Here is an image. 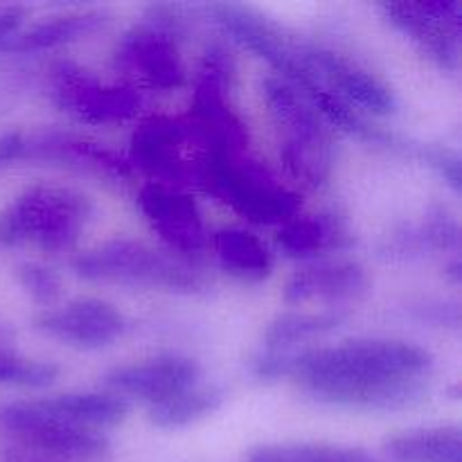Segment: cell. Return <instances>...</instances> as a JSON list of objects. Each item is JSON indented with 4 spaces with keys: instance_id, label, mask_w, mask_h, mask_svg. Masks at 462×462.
<instances>
[{
    "instance_id": "cell-1",
    "label": "cell",
    "mask_w": 462,
    "mask_h": 462,
    "mask_svg": "<svg viewBox=\"0 0 462 462\" xmlns=\"http://www.w3.org/2000/svg\"><path fill=\"white\" fill-rule=\"evenodd\" d=\"M433 356L406 341H347L289 356V374L323 404L355 411H404L429 395Z\"/></svg>"
},
{
    "instance_id": "cell-2",
    "label": "cell",
    "mask_w": 462,
    "mask_h": 462,
    "mask_svg": "<svg viewBox=\"0 0 462 462\" xmlns=\"http://www.w3.org/2000/svg\"><path fill=\"white\" fill-rule=\"evenodd\" d=\"M93 212L90 199L77 189L34 185L0 212V246L70 251L93 219Z\"/></svg>"
},
{
    "instance_id": "cell-3",
    "label": "cell",
    "mask_w": 462,
    "mask_h": 462,
    "mask_svg": "<svg viewBox=\"0 0 462 462\" xmlns=\"http://www.w3.org/2000/svg\"><path fill=\"white\" fill-rule=\"evenodd\" d=\"M262 93L278 131L280 161L298 183L320 188L334 167V144L323 117L280 77L264 79Z\"/></svg>"
},
{
    "instance_id": "cell-4",
    "label": "cell",
    "mask_w": 462,
    "mask_h": 462,
    "mask_svg": "<svg viewBox=\"0 0 462 462\" xmlns=\"http://www.w3.org/2000/svg\"><path fill=\"white\" fill-rule=\"evenodd\" d=\"M199 183L228 203L244 219L260 226H282L300 212V197L280 185L266 167L244 153L212 147L199 174Z\"/></svg>"
},
{
    "instance_id": "cell-5",
    "label": "cell",
    "mask_w": 462,
    "mask_h": 462,
    "mask_svg": "<svg viewBox=\"0 0 462 462\" xmlns=\"http://www.w3.org/2000/svg\"><path fill=\"white\" fill-rule=\"evenodd\" d=\"M72 269L88 282L122 284V287L162 289L194 293L203 289V278L183 257L153 248L135 239H113L88 253H81Z\"/></svg>"
},
{
    "instance_id": "cell-6",
    "label": "cell",
    "mask_w": 462,
    "mask_h": 462,
    "mask_svg": "<svg viewBox=\"0 0 462 462\" xmlns=\"http://www.w3.org/2000/svg\"><path fill=\"white\" fill-rule=\"evenodd\" d=\"M210 143L201 126L189 117L158 116L143 122L131 135V161L147 174L158 176V183H192L201 174Z\"/></svg>"
},
{
    "instance_id": "cell-7",
    "label": "cell",
    "mask_w": 462,
    "mask_h": 462,
    "mask_svg": "<svg viewBox=\"0 0 462 462\" xmlns=\"http://www.w3.org/2000/svg\"><path fill=\"white\" fill-rule=\"evenodd\" d=\"M206 9L224 27L226 34H230L239 45L271 63L280 72V79L293 86L307 102L314 104L328 90L302 66V61L298 59L296 41L289 39L264 14L235 3H212Z\"/></svg>"
},
{
    "instance_id": "cell-8",
    "label": "cell",
    "mask_w": 462,
    "mask_h": 462,
    "mask_svg": "<svg viewBox=\"0 0 462 462\" xmlns=\"http://www.w3.org/2000/svg\"><path fill=\"white\" fill-rule=\"evenodd\" d=\"M52 99L68 116L95 126L134 120L143 106L138 88L108 84L75 63L57 66L52 75Z\"/></svg>"
},
{
    "instance_id": "cell-9",
    "label": "cell",
    "mask_w": 462,
    "mask_h": 462,
    "mask_svg": "<svg viewBox=\"0 0 462 462\" xmlns=\"http://www.w3.org/2000/svg\"><path fill=\"white\" fill-rule=\"evenodd\" d=\"M0 429L21 445L72 460L102 458L111 449L104 433L48 418L32 402H12L0 409Z\"/></svg>"
},
{
    "instance_id": "cell-10",
    "label": "cell",
    "mask_w": 462,
    "mask_h": 462,
    "mask_svg": "<svg viewBox=\"0 0 462 462\" xmlns=\"http://www.w3.org/2000/svg\"><path fill=\"white\" fill-rule=\"evenodd\" d=\"M298 59L310 75L329 93L338 95L350 106H361L374 116H393L397 111V97L391 86L377 75L365 70L346 54L316 43H298Z\"/></svg>"
},
{
    "instance_id": "cell-11",
    "label": "cell",
    "mask_w": 462,
    "mask_h": 462,
    "mask_svg": "<svg viewBox=\"0 0 462 462\" xmlns=\"http://www.w3.org/2000/svg\"><path fill=\"white\" fill-rule=\"evenodd\" d=\"M383 16L445 70L460 66V3H382Z\"/></svg>"
},
{
    "instance_id": "cell-12",
    "label": "cell",
    "mask_w": 462,
    "mask_h": 462,
    "mask_svg": "<svg viewBox=\"0 0 462 462\" xmlns=\"http://www.w3.org/2000/svg\"><path fill=\"white\" fill-rule=\"evenodd\" d=\"M138 208L158 237L179 257H199L208 246V230L197 201L167 183H147Z\"/></svg>"
},
{
    "instance_id": "cell-13",
    "label": "cell",
    "mask_w": 462,
    "mask_h": 462,
    "mask_svg": "<svg viewBox=\"0 0 462 462\" xmlns=\"http://www.w3.org/2000/svg\"><path fill=\"white\" fill-rule=\"evenodd\" d=\"M34 325L45 337L79 350L108 347L126 332L125 316L99 298H77L57 310L41 311Z\"/></svg>"
},
{
    "instance_id": "cell-14",
    "label": "cell",
    "mask_w": 462,
    "mask_h": 462,
    "mask_svg": "<svg viewBox=\"0 0 462 462\" xmlns=\"http://www.w3.org/2000/svg\"><path fill=\"white\" fill-rule=\"evenodd\" d=\"M116 63L152 88L176 90L185 84L179 39L153 23L131 27L122 36L116 48Z\"/></svg>"
},
{
    "instance_id": "cell-15",
    "label": "cell",
    "mask_w": 462,
    "mask_h": 462,
    "mask_svg": "<svg viewBox=\"0 0 462 462\" xmlns=\"http://www.w3.org/2000/svg\"><path fill=\"white\" fill-rule=\"evenodd\" d=\"M201 368L189 356L162 355L143 364L117 365L104 374V383L117 397H134L149 406L171 400L189 388L199 386Z\"/></svg>"
},
{
    "instance_id": "cell-16",
    "label": "cell",
    "mask_w": 462,
    "mask_h": 462,
    "mask_svg": "<svg viewBox=\"0 0 462 462\" xmlns=\"http://www.w3.org/2000/svg\"><path fill=\"white\" fill-rule=\"evenodd\" d=\"M370 278L368 271L359 262H319L314 266H305L291 275L284 289V300L289 305L302 302H325V305L341 307L347 302H356L368 296Z\"/></svg>"
},
{
    "instance_id": "cell-17",
    "label": "cell",
    "mask_w": 462,
    "mask_h": 462,
    "mask_svg": "<svg viewBox=\"0 0 462 462\" xmlns=\"http://www.w3.org/2000/svg\"><path fill=\"white\" fill-rule=\"evenodd\" d=\"M23 156L59 162V165L72 167V170L86 171V174L106 176V179L131 176L129 161L117 156L113 149L104 147L102 143H95V140L81 138V135L61 134V131H48V134L23 140Z\"/></svg>"
},
{
    "instance_id": "cell-18",
    "label": "cell",
    "mask_w": 462,
    "mask_h": 462,
    "mask_svg": "<svg viewBox=\"0 0 462 462\" xmlns=\"http://www.w3.org/2000/svg\"><path fill=\"white\" fill-rule=\"evenodd\" d=\"M275 244L282 255L291 260H311L328 253L347 251L355 246V235L347 228L343 217L334 212L311 217L296 215L280 226Z\"/></svg>"
},
{
    "instance_id": "cell-19",
    "label": "cell",
    "mask_w": 462,
    "mask_h": 462,
    "mask_svg": "<svg viewBox=\"0 0 462 462\" xmlns=\"http://www.w3.org/2000/svg\"><path fill=\"white\" fill-rule=\"evenodd\" d=\"M32 404L48 418L99 433L117 427L129 415V402L113 393H63L45 400H32Z\"/></svg>"
},
{
    "instance_id": "cell-20",
    "label": "cell",
    "mask_w": 462,
    "mask_h": 462,
    "mask_svg": "<svg viewBox=\"0 0 462 462\" xmlns=\"http://www.w3.org/2000/svg\"><path fill=\"white\" fill-rule=\"evenodd\" d=\"M219 266L239 282H264L273 273V253L257 235L244 228H221L212 235Z\"/></svg>"
},
{
    "instance_id": "cell-21",
    "label": "cell",
    "mask_w": 462,
    "mask_h": 462,
    "mask_svg": "<svg viewBox=\"0 0 462 462\" xmlns=\"http://www.w3.org/2000/svg\"><path fill=\"white\" fill-rule=\"evenodd\" d=\"M104 23H106V14L102 9L63 14V16L36 23L30 30H21L14 36L5 52H41V50L61 48V45L93 34Z\"/></svg>"
},
{
    "instance_id": "cell-22",
    "label": "cell",
    "mask_w": 462,
    "mask_h": 462,
    "mask_svg": "<svg viewBox=\"0 0 462 462\" xmlns=\"http://www.w3.org/2000/svg\"><path fill=\"white\" fill-rule=\"evenodd\" d=\"M383 451L391 462H462L460 429L436 427L388 438Z\"/></svg>"
},
{
    "instance_id": "cell-23",
    "label": "cell",
    "mask_w": 462,
    "mask_h": 462,
    "mask_svg": "<svg viewBox=\"0 0 462 462\" xmlns=\"http://www.w3.org/2000/svg\"><path fill=\"white\" fill-rule=\"evenodd\" d=\"M226 400V393L217 386H194L171 400L149 406V422L165 431L189 427L215 413Z\"/></svg>"
},
{
    "instance_id": "cell-24",
    "label": "cell",
    "mask_w": 462,
    "mask_h": 462,
    "mask_svg": "<svg viewBox=\"0 0 462 462\" xmlns=\"http://www.w3.org/2000/svg\"><path fill=\"white\" fill-rule=\"evenodd\" d=\"M346 311L341 310L323 311V314H300V311L280 314L266 328L264 346L271 352H284L298 343L316 341V338L334 332L346 320Z\"/></svg>"
},
{
    "instance_id": "cell-25",
    "label": "cell",
    "mask_w": 462,
    "mask_h": 462,
    "mask_svg": "<svg viewBox=\"0 0 462 462\" xmlns=\"http://www.w3.org/2000/svg\"><path fill=\"white\" fill-rule=\"evenodd\" d=\"M246 462H383L365 449L325 442H300V445H266L248 454Z\"/></svg>"
},
{
    "instance_id": "cell-26",
    "label": "cell",
    "mask_w": 462,
    "mask_h": 462,
    "mask_svg": "<svg viewBox=\"0 0 462 462\" xmlns=\"http://www.w3.org/2000/svg\"><path fill=\"white\" fill-rule=\"evenodd\" d=\"M59 368L48 361H34L0 343V386L48 388L57 382Z\"/></svg>"
},
{
    "instance_id": "cell-27",
    "label": "cell",
    "mask_w": 462,
    "mask_h": 462,
    "mask_svg": "<svg viewBox=\"0 0 462 462\" xmlns=\"http://www.w3.org/2000/svg\"><path fill=\"white\" fill-rule=\"evenodd\" d=\"M18 280L23 289L34 298L39 305H52L61 293V280L52 269L43 264H23L18 269Z\"/></svg>"
},
{
    "instance_id": "cell-28",
    "label": "cell",
    "mask_w": 462,
    "mask_h": 462,
    "mask_svg": "<svg viewBox=\"0 0 462 462\" xmlns=\"http://www.w3.org/2000/svg\"><path fill=\"white\" fill-rule=\"evenodd\" d=\"M25 18L27 9L21 5H0V52H5L14 36L23 30Z\"/></svg>"
},
{
    "instance_id": "cell-29",
    "label": "cell",
    "mask_w": 462,
    "mask_h": 462,
    "mask_svg": "<svg viewBox=\"0 0 462 462\" xmlns=\"http://www.w3.org/2000/svg\"><path fill=\"white\" fill-rule=\"evenodd\" d=\"M23 140L25 138L18 131H9V134L0 135V170L23 156Z\"/></svg>"
}]
</instances>
